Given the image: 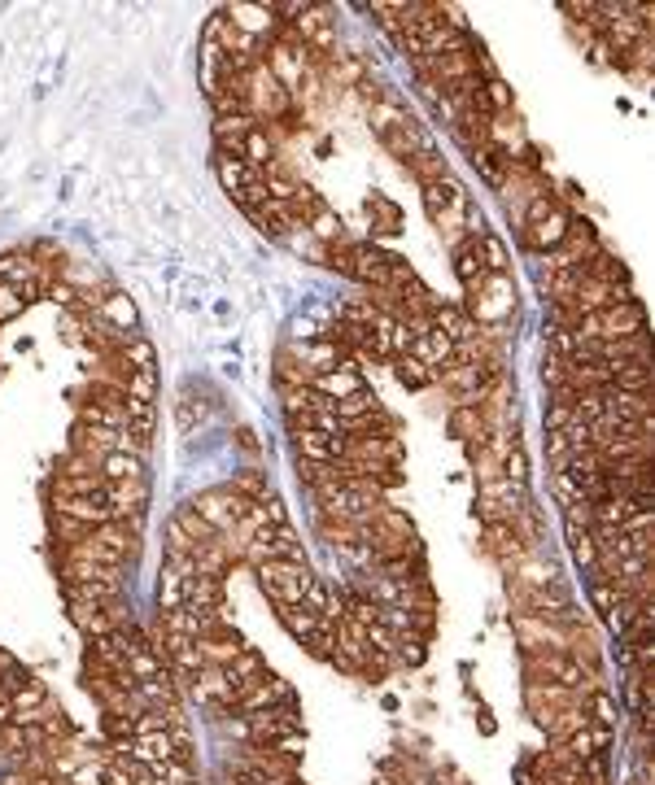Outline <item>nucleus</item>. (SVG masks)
I'll list each match as a JSON object with an SVG mask.
<instances>
[{"label": "nucleus", "mask_w": 655, "mask_h": 785, "mask_svg": "<svg viewBox=\"0 0 655 785\" xmlns=\"http://www.w3.org/2000/svg\"><path fill=\"white\" fill-rule=\"evenodd\" d=\"M267 70L276 75L280 88L289 92V88H297V79H302V57H297V48H293V44H276V48H271V62H267Z\"/></svg>", "instance_id": "obj_22"}, {"label": "nucleus", "mask_w": 655, "mask_h": 785, "mask_svg": "<svg viewBox=\"0 0 655 785\" xmlns=\"http://www.w3.org/2000/svg\"><path fill=\"white\" fill-rule=\"evenodd\" d=\"M319 537H324L328 546H337V550H350V546H359V541H363V524H350V519H332V515L319 511Z\"/></svg>", "instance_id": "obj_23"}, {"label": "nucleus", "mask_w": 655, "mask_h": 785, "mask_svg": "<svg viewBox=\"0 0 655 785\" xmlns=\"http://www.w3.org/2000/svg\"><path fill=\"white\" fill-rule=\"evenodd\" d=\"M293 441H297V454H302V463H341V454H345V432L297 428Z\"/></svg>", "instance_id": "obj_11"}, {"label": "nucleus", "mask_w": 655, "mask_h": 785, "mask_svg": "<svg viewBox=\"0 0 655 785\" xmlns=\"http://www.w3.org/2000/svg\"><path fill=\"white\" fill-rule=\"evenodd\" d=\"M586 716H590V724H603V729H616V720H621V707L612 703V694L607 690H594V694H586Z\"/></svg>", "instance_id": "obj_33"}, {"label": "nucleus", "mask_w": 655, "mask_h": 785, "mask_svg": "<svg viewBox=\"0 0 655 785\" xmlns=\"http://www.w3.org/2000/svg\"><path fill=\"white\" fill-rule=\"evenodd\" d=\"M450 253H455V275H459V284L468 288V293H476V288H481V280H485V262H481V245H476V236H468L463 245H455Z\"/></svg>", "instance_id": "obj_18"}, {"label": "nucleus", "mask_w": 655, "mask_h": 785, "mask_svg": "<svg viewBox=\"0 0 655 785\" xmlns=\"http://www.w3.org/2000/svg\"><path fill=\"white\" fill-rule=\"evenodd\" d=\"M568 227H573V214H568L559 201H551V205H546V210L538 214V219L524 223V240H529L533 249L546 253V249H555L559 240L568 236Z\"/></svg>", "instance_id": "obj_7"}, {"label": "nucleus", "mask_w": 655, "mask_h": 785, "mask_svg": "<svg viewBox=\"0 0 655 785\" xmlns=\"http://www.w3.org/2000/svg\"><path fill=\"white\" fill-rule=\"evenodd\" d=\"M428 328H433V332H442L450 345L476 341V328H472V319H468V314H463L459 306H433V310H428Z\"/></svg>", "instance_id": "obj_17"}, {"label": "nucleus", "mask_w": 655, "mask_h": 785, "mask_svg": "<svg viewBox=\"0 0 655 785\" xmlns=\"http://www.w3.org/2000/svg\"><path fill=\"white\" fill-rule=\"evenodd\" d=\"M612 389L616 393H651V362H621V367H612Z\"/></svg>", "instance_id": "obj_27"}, {"label": "nucleus", "mask_w": 655, "mask_h": 785, "mask_svg": "<svg viewBox=\"0 0 655 785\" xmlns=\"http://www.w3.org/2000/svg\"><path fill=\"white\" fill-rule=\"evenodd\" d=\"M398 380L407 384V389H424V384H437V371L424 367V362L411 354H398Z\"/></svg>", "instance_id": "obj_37"}, {"label": "nucleus", "mask_w": 655, "mask_h": 785, "mask_svg": "<svg viewBox=\"0 0 655 785\" xmlns=\"http://www.w3.org/2000/svg\"><path fill=\"white\" fill-rule=\"evenodd\" d=\"M280 703H293V690L280 681V676H267L262 672L249 690H241L236 694V703L232 707H241L245 716H254V711H267V707H280Z\"/></svg>", "instance_id": "obj_10"}, {"label": "nucleus", "mask_w": 655, "mask_h": 785, "mask_svg": "<svg viewBox=\"0 0 655 785\" xmlns=\"http://www.w3.org/2000/svg\"><path fill=\"white\" fill-rule=\"evenodd\" d=\"M171 524L180 528V533H184L188 541H193V546H201V541H214V537H219V533H214V528L206 524V519H201V515L193 511V506H180V515H175Z\"/></svg>", "instance_id": "obj_36"}, {"label": "nucleus", "mask_w": 655, "mask_h": 785, "mask_svg": "<svg viewBox=\"0 0 655 785\" xmlns=\"http://www.w3.org/2000/svg\"><path fill=\"white\" fill-rule=\"evenodd\" d=\"M407 123H415V118L402 110L398 101H385V96H376V101H372V127H376V136H389V131H398V127H407Z\"/></svg>", "instance_id": "obj_31"}, {"label": "nucleus", "mask_w": 655, "mask_h": 785, "mask_svg": "<svg viewBox=\"0 0 655 785\" xmlns=\"http://www.w3.org/2000/svg\"><path fill=\"white\" fill-rule=\"evenodd\" d=\"M223 676H228V681H232V694H241V690H249V685H254L258 681V676H262V659L254 655V650H241V655H236L232 663H228V668H223ZM232 703H236V698H232Z\"/></svg>", "instance_id": "obj_25"}, {"label": "nucleus", "mask_w": 655, "mask_h": 785, "mask_svg": "<svg viewBox=\"0 0 655 785\" xmlns=\"http://www.w3.org/2000/svg\"><path fill=\"white\" fill-rule=\"evenodd\" d=\"M311 227H315V236H319V240H337V236H341V223H337V214H328L324 205H319V210H315Z\"/></svg>", "instance_id": "obj_44"}, {"label": "nucleus", "mask_w": 655, "mask_h": 785, "mask_svg": "<svg viewBox=\"0 0 655 785\" xmlns=\"http://www.w3.org/2000/svg\"><path fill=\"white\" fill-rule=\"evenodd\" d=\"M385 140V149L393 153V157H402V162H411L415 153L428 144V136L420 131V123H407V127H398V131H389V136H380Z\"/></svg>", "instance_id": "obj_28"}, {"label": "nucleus", "mask_w": 655, "mask_h": 785, "mask_svg": "<svg viewBox=\"0 0 655 785\" xmlns=\"http://www.w3.org/2000/svg\"><path fill=\"white\" fill-rule=\"evenodd\" d=\"M92 314L105 323V328H114L118 336H140V314H136V301H131L127 293H105L97 306H92Z\"/></svg>", "instance_id": "obj_9"}, {"label": "nucleus", "mask_w": 655, "mask_h": 785, "mask_svg": "<svg viewBox=\"0 0 655 785\" xmlns=\"http://www.w3.org/2000/svg\"><path fill=\"white\" fill-rule=\"evenodd\" d=\"M332 410H337V424H341V432H359V424H367L372 415H380V402H376V393H367V389H359V393H350V397H341V402H332Z\"/></svg>", "instance_id": "obj_16"}, {"label": "nucleus", "mask_w": 655, "mask_h": 785, "mask_svg": "<svg viewBox=\"0 0 655 785\" xmlns=\"http://www.w3.org/2000/svg\"><path fill=\"white\" fill-rule=\"evenodd\" d=\"M197 646H201V655H206L210 668H228V663L245 650V646L232 637V628H228V633H210V637H201Z\"/></svg>", "instance_id": "obj_26"}, {"label": "nucleus", "mask_w": 655, "mask_h": 785, "mask_svg": "<svg viewBox=\"0 0 655 785\" xmlns=\"http://www.w3.org/2000/svg\"><path fill=\"white\" fill-rule=\"evenodd\" d=\"M546 450H551V467L555 471H564L568 458H573V445H568L564 432H546Z\"/></svg>", "instance_id": "obj_42"}, {"label": "nucleus", "mask_w": 655, "mask_h": 785, "mask_svg": "<svg viewBox=\"0 0 655 785\" xmlns=\"http://www.w3.org/2000/svg\"><path fill=\"white\" fill-rule=\"evenodd\" d=\"M568 424H573V406L559 402V397H555L551 410H546V432H564Z\"/></svg>", "instance_id": "obj_45"}, {"label": "nucleus", "mask_w": 655, "mask_h": 785, "mask_svg": "<svg viewBox=\"0 0 655 785\" xmlns=\"http://www.w3.org/2000/svg\"><path fill=\"white\" fill-rule=\"evenodd\" d=\"M245 733L258 746H271V742H280V738H293V733H302V716H297L293 703H280V707H267V711H254V716H245Z\"/></svg>", "instance_id": "obj_4"}, {"label": "nucleus", "mask_w": 655, "mask_h": 785, "mask_svg": "<svg viewBox=\"0 0 655 785\" xmlns=\"http://www.w3.org/2000/svg\"><path fill=\"white\" fill-rule=\"evenodd\" d=\"M284 110H289V92L276 83V75H271L267 66H254L245 70V114H267V118H280Z\"/></svg>", "instance_id": "obj_3"}, {"label": "nucleus", "mask_w": 655, "mask_h": 785, "mask_svg": "<svg viewBox=\"0 0 655 785\" xmlns=\"http://www.w3.org/2000/svg\"><path fill=\"white\" fill-rule=\"evenodd\" d=\"M472 297H476V319H485V323H498L516 306V288H511L507 275H485Z\"/></svg>", "instance_id": "obj_8"}, {"label": "nucleus", "mask_w": 655, "mask_h": 785, "mask_svg": "<svg viewBox=\"0 0 655 785\" xmlns=\"http://www.w3.org/2000/svg\"><path fill=\"white\" fill-rule=\"evenodd\" d=\"M302 607L311 611V615H324V620H332V594H328V585L319 581V576H315L311 585H306V594H302Z\"/></svg>", "instance_id": "obj_39"}, {"label": "nucleus", "mask_w": 655, "mask_h": 785, "mask_svg": "<svg viewBox=\"0 0 655 785\" xmlns=\"http://www.w3.org/2000/svg\"><path fill=\"white\" fill-rule=\"evenodd\" d=\"M607 742H612V729H603V724H586V729H577L564 746H568V751H573L577 759H590V755L607 751Z\"/></svg>", "instance_id": "obj_30"}, {"label": "nucleus", "mask_w": 655, "mask_h": 785, "mask_svg": "<svg viewBox=\"0 0 655 785\" xmlns=\"http://www.w3.org/2000/svg\"><path fill=\"white\" fill-rule=\"evenodd\" d=\"M564 519H568V533H590V502H568Z\"/></svg>", "instance_id": "obj_43"}, {"label": "nucleus", "mask_w": 655, "mask_h": 785, "mask_svg": "<svg viewBox=\"0 0 655 785\" xmlns=\"http://www.w3.org/2000/svg\"><path fill=\"white\" fill-rule=\"evenodd\" d=\"M311 581H315V572L306 563H293V559L258 563V585L276 607H302V594H306Z\"/></svg>", "instance_id": "obj_2"}, {"label": "nucleus", "mask_w": 655, "mask_h": 785, "mask_svg": "<svg viewBox=\"0 0 655 785\" xmlns=\"http://www.w3.org/2000/svg\"><path fill=\"white\" fill-rule=\"evenodd\" d=\"M214 166H219V179H223V188L232 192L236 205H241L245 192H254L262 184V171H254L249 162H241L236 153H219V157H214Z\"/></svg>", "instance_id": "obj_14"}, {"label": "nucleus", "mask_w": 655, "mask_h": 785, "mask_svg": "<svg viewBox=\"0 0 655 785\" xmlns=\"http://www.w3.org/2000/svg\"><path fill=\"white\" fill-rule=\"evenodd\" d=\"M607 410L616 419H651V393H616L607 389Z\"/></svg>", "instance_id": "obj_29"}, {"label": "nucleus", "mask_w": 655, "mask_h": 785, "mask_svg": "<svg viewBox=\"0 0 655 785\" xmlns=\"http://www.w3.org/2000/svg\"><path fill=\"white\" fill-rule=\"evenodd\" d=\"M577 280H581V271H564V275H538V288H542V297L551 301L555 310H568V301H573V293H577Z\"/></svg>", "instance_id": "obj_24"}, {"label": "nucleus", "mask_w": 655, "mask_h": 785, "mask_svg": "<svg viewBox=\"0 0 655 785\" xmlns=\"http://www.w3.org/2000/svg\"><path fill=\"white\" fill-rule=\"evenodd\" d=\"M271 157H276V149H271L267 131L254 127V131L245 136V144H241V162H249L254 171H262V166H271Z\"/></svg>", "instance_id": "obj_35"}, {"label": "nucleus", "mask_w": 655, "mask_h": 785, "mask_svg": "<svg viewBox=\"0 0 655 785\" xmlns=\"http://www.w3.org/2000/svg\"><path fill=\"white\" fill-rule=\"evenodd\" d=\"M476 245H481V262H485V275H507L511 258L503 249V240L490 236V232H476Z\"/></svg>", "instance_id": "obj_34"}, {"label": "nucleus", "mask_w": 655, "mask_h": 785, "mask_svg": "<svg viewBox=\"0 0 655 785\" xmlns=\"http://www.w3.org/2000/svg\"><path fill=\"white\" fill-rule=\"evenodd\" d=\"M223 18H228V27L249 35V40H262V35H271L280 27L276 9H271V5H228V9H223Z\"/></svg>", "instance_id": "obj_12"}, {"label": "nucleus", "mask_w": 655, "mask_h": 785, "mask_svg": "<svg viewBox=\"0 0 655 785\" xmlns=\"http://www.w3.org/2000/svg\"><path fill=\"white\" fill-rule=\"evenodd\" d=\"M586 694L568 690V685H555V681H529L524 685V707H529L533 720H546L555 711H568V707H581Z\"/></svg>", "instance_id": "obj_6"}, {"label": "nucleus", "mask_w": 655, "mask_h": 785, "mask_svg": "<svg viewBox=\"0 0 655 785\" xmlns=\"http://www.w3.org/2000/svg\"><path fill=\"white\" fill-rule=\"evenodd\" d=\"M193 576V563L188 559H166L158 572V611H175L184 607V585Z\"/></svg>", "instance_id": "obj_15"}, {"label": "nucleus", "mask_w": 655, "mask_h": 785, "mask_svg": "<svg viewBox=\"0 0 655 785\" xmlns=\"http://www.w3.org/2000/svg\"><path fill=\"white\" fill-rule=\"evenodd\" d=\"M53 533H57V541H62V550L66 546H79L83 537L92 533L88 524H79V519H66V515H53Z\"/></svg>", "instance_id": "obj_41"}, {"label": "nucleus", "mask_w": 655, "mask_h": 785, "mask_svg": "<svg viewBox=\"0 0 655 785\" xmlns=\"http://www.w3.org/2000/svg\"><path fill=\"white\" fill-rule=\"evenodd\" d=\"M311 389L319 397H328V402H341V397L359 393L363 384H359V376H354V367H337V371H324V376H315Z\"/></svg>", "instance_id": "obj_20"}, {"label": "nucleus", "mask_w": 655, "mask_h": 785, "mask_svg": "<svg viewBox=\"0 0 655 785\" xmlns=\"http://www.w3.org/2000/svg\"><path fill=\"white\" fill-rule=\"evenodd\" d=\"M568 371H573V362L564 354H546L542 358V380L551 384V389H568Z\"/></svg>", "instance_id": "obj_40"}, {"label": "nucleus", "mask_w": 655, "mask_h": 785, "mask_svg": "<svg viewBox=\"0 0 655 785\" xmlns=\"http://www.w3.org/2000/svg\"><path fill=\"white\" fill-rule=\"evenodd\" d=\"M105 502H110L114 519H140L149 502V485L145 480H114V485H105Z\"/></svg>", "instance_id": "obj_13"}, {"label": "nucleus", "mask_w": 655, "mask_h": 785, "mask_svg": "<svg viewBox=\"0 0 655 785\" xmlns=\"http://www.w3.org/2000/svg\"><path fill=\"white\" fill-rule=\"evenodd\" d=\"M407 171H411L415 179H420L424 188H428V184H442V179H450V166H446V157L437 153L433 144H424V149L411 157V162H407Z\"/></svg>", "instance_id": "obj_21"}, {"label": "nucleus", "mask_w": 655, "mask_h": 785, "mask_svg": "<svg viewBox=\"0 0 655 785\" xmlns=\"http://www.w3.org/2000/svg\"><path fill=\"white\" fill-rule=\"evenodd\" d=\"M516 637H520L524 655H529V650H555V655H568V628L542 620V615L520 611L516 615Z\"/></svg>", "instance_id": "obj_5"}, {"label": "nucleus", "mask_w": 655, "mask_h": 785, "mask_svg": "<svg viewBox=\"0 0 655 785\" xmlns=\"http://www.w3.org/2000/svg\"><path fill=\"white\" fill-rule=\"evenodd\" d=\"M647 328V314H642L638 301H621V306H607V310H594V314H581L573 336L577 341H629Z\"/></svg>", "instance_id": "obj_1"}, {"label": "nucleus", "mask_w": 655, "mask_h": 785, "mask_svg": "<svg viewBox=\"0 0 655 785\" xmlns=\"http://www.w3.org/2000/svg\"><path fill=\"white\" fill-rule=\"evenodd\" d=\"M450 428H455V437H468L476 445L485 441V415L472 402H459L455 406V415H450Z\"/></svg>", "instance_id": "obj_32"}, {"label": "nucleus", "mask_w": 655, "mask_h": 785, "mask_svg": "<svg viewBox=\"0 0 655 785\" xmlns=\"http://www.w3.org/2000/svg\"><path fill=\"white\" fill-rule=\"evenodd\" d=\"M481 101H485V114H511V88L503 79H490L481 88Z\"/></svg>", "instance_id": "obj_38"}, {"label": "nucleus", "mask_w": 655, "mask_h": 785, "mask_svg": "<svg viewBox=\"0 0 655 785\" xmlns=\"http://www.w3.org/2000/svg\"><path fill=\"white\" fill-rule=\"evenodd\" d=\"M249 131H254V118H249V114L214 118V144H219V153H236V157H241V144H245Z\"/></svg>", "instance_id": "obj_19"}]
</instances>
